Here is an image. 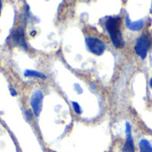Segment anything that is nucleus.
<instances>
[{
	"mask_svg": "<svg viewBox=\"0 0 152 152\" xmlns=\"http://www.w3.org/2000/svg\"><path fill=\"white\" fill-rule=\"evenodd\" d=\"M105 27L113 45L116 48H122L125 46V40L120 30V18L118 16L108 18L105 22Z\"/></svg>",
	"mask_w": 152,
	"mask_h": 152,
	"instance_id": "f257e3e1",
	"label": "nucleus"
},
{
	"mask_svg": "<svg viewBox=\"0 0 152 152\" xmlns=\"http://www.w3.org/2000/svg\"><path fill=\"white\" fill-rule=\"evenodd\" d=\"M86 44L87 49L94 54L100 56L102 55L106 50L105 43L98 37H86Z\"/></svg>",
	"mask_w": 152,
	"mask_h": 152,
	"instance_id": "f03ea898",
	"label": "nucleus"
},
{
	"mask_svg": "<svg viewBox=\"0 0 152 152\" xmlns=\"http://www.w3.org/2000/svg\"><path fill=\"white\" fill-rule=\"evenodd\" d=\"M150 47H151V41L149 39V37L147 35H142L136 40V43L134 45V51H135V53L139 57L144 60L147 56Z\"/></svg>",
	"mask_w": 152,
	"mask_h": 152,
	"instance_id": "7ed1b4c3",
	"label": "nucleus"
},
{
	"mask_svg": "<svg viewBox=\"0 0 152 152\" xmlns=\"http://www.w3.org/2000/svg\"><path fill=\"white\" fill-rule=\"evenodd\" d=\"M43 98L44 94L41 91H35L31 96L30 99V105L33 110V112L36 117H38L41 110H42V105H43Z\"/></svg>",
	"mask_w": 152,
	"mask_h": 152,
	"instance_id": "20e7f679",
	"label": "nucleus"
},
{
	"mask_svg": "<svg viewBox=\"0 0 152 152\" xmlns=\"http://www.w3.org/2000/svg\"><path fill=\"white\" fill-rule=\"evenodd\" d=\"M126 140L123 151L124 152H134L135 147H134V139L132 137V126L128 122H126Z\"/></svg>",
	"mask_w": 152,
	"mask_h": 152,
	"instance_id": "39448f33",
	"label": "nucleus"
},
{
	"mask_svg": "<svg viewBox=\"0 0 152 152\" xmlns=\"http://www.w3.org/2000/svg\"><path fill=\"white\" fill-rule=\"evenodd\" d=\"M12 41L14 43V45H19L20 46L23 47V48H27L26 46V43H25V38H24V33H23V29L22 28H18L12 36Z\"/></svg>",
	"mask_w": 152,
	"mask_h": 152,
	"instance_id": "423d86ee",
	"label": "nucleus"
},
{
	"mask_svg": "<svg viewBox=\"0 0 152 152\" xmlns=\"http://www.w3.org/2000/svg\"><path fill=\"white\" fill-rule=\"evenodd\" d=\"M144 25V21L142 20H137V21H132L129 19V16L126 15V26L127 27L128 29L132 30V31H139L143 28Z\"/></svg>",
	"mask_w": 152,
	"mask_h": 152,
	"instance_id": "0eeeda50",
	"label": "nucleus"
},
{
	"mask_svg": "<svg viewBox=\"0 0 152 152\" xmlns=\"http://www.w3.org/2000/svg\"><path fill=\"white\" fill-rule=\"evenodd\" d=\"M140 152H152V145L147 139H142L139 142Z\"/></svg>",
	"mask_w": 152,
	"mask_h": 152,
	"instance_id": "6e6552de",
	"label": "nucleus"
},
{
	"mask_svg": "<svg viewBox=\"0 0 152 152\" xmlns=\"http://www.w3.org/2000/svg\"><path fill=\"white\" fill-rule=\"evenodd\" d=\"M24 76L25 77H39V78H43V79H45L46 77L41 73V72H38V71H36V70H30V69H27L25 72H24Z\"/></svg>",
	"mask_w": 152,
	"mask_h": 152,
	"instance_id": "1a4fd4ad",
	"label": "nucleus"
},
{
	"mask_svg": "<svg viewBox=\"0 0 152 152\" xmlns=\"http://www.w3.org/2000/svg\"><path fill=\"white\" fill-rule=\"evenodd\" d=\"M72 106H73L74 111H75L77 115H81V114H82V109H81L80 105H79L77 102H72Z\"/></svg>",
	"mask_w": 152,
	"mask_h": 152,
	"instance_id": "9d476101",
	"label": "nucleus"
},
{
	"mask_svg": "<svg viewBox=\"0 0 152 152\" xmlns=\"http://www.w3.org/2000/svg\"><path fill=\"white\" fill-rule=\"evenodd\" d=\"M11 92H12V93H11V94H12V95H14V96H15V95L17 94H16V92H15V90H13V89H11Z\"/></svg>",
	"mask_w": 152,
	"mask_h": 152,
	"instance_id": "9b49d317",
	"label": "nucleus"
},
{
	"mask_svg": "<svg viewBox=\"0 0 152 152\" xmlns=\"http://www.w3.org/2000/svg\"><path fill=\"white\" fill-rule=\"evenodd\" d=\"M150 86H151V87L152 88V78H151V80H150Z\"/></svg>",
	"mask_w": 152,
	"mask_h": 152,
	"instance_id": "f8f14e48",
	"label": "nucleus"
},
{
	"mask_svg": "<svg viewBox=\"0 0 152 152\" xmlns=\"http://www.w3.org/2000/svg\"><path fill=\"white\" fill-rule=\"evenodd\" d=\"M1 8H2V3H1V0H0V13H1Z\"/></svg>",
	"mask_w": 152,
	"mask_h": 152,
	"instance_id": "ddd939ff",
	"label": "nucleus"
}]
</instances>
